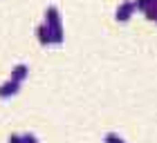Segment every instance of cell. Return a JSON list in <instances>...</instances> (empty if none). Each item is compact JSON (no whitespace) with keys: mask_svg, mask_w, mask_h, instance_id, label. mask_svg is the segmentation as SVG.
<instances>
[{"mask_svg":"<svg viewBox=\"0 0 157 143\" xmlns=\"http://www.w3.org/2000/svg\"><path fill=\"white\" fill-rule=\"evenodd\" d=\"M16 85H18V81H13V78H11V81H7L2 87H0V94H9V92H13V90H16Z\"/></svg>","mask_w":157,"mask_h":143,"instance_id":"1","label":"cell"},{"mask_svg":"<svg viewBox=\"0 0 157 143\" xmlns=\"http://www.w3.org/2000/svg\"><path fill=\"white\" fill-rule=\"evenodd\" d=\"M132 5H135V2H124V5H121V9H117V16H119V18H126L128 11L132 9Z\"/></svg>","mask_w":157,"mask_h":143,"instance_id":"2","label":"cell"},{"mask_svg":"<svg viewBox=\"0 0 157 143\" xmlns=\"http://www.w3.org/2000/svg\"><path fill=\"white\" fill-rule=\"evenodd\" d=\"M108 143H126L121 137H117V134H108Z\"/></svg>","mask_w":157,"mask_h":143,"instance_id":"3","label":"cell"}]
</instances>
